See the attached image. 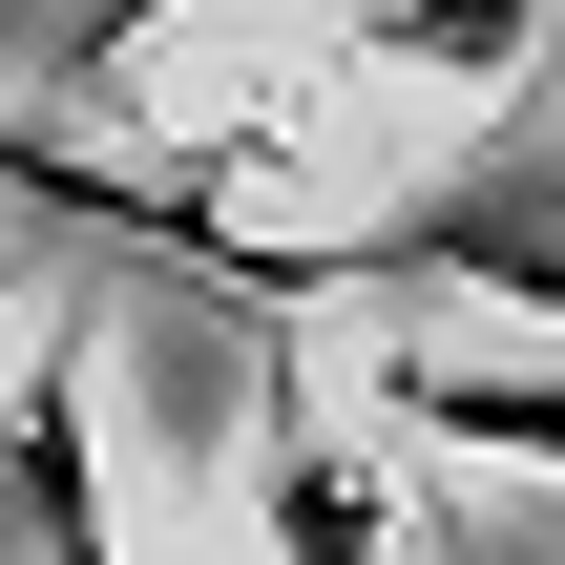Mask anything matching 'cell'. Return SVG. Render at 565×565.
<instances>
[{
    "instance_id": "6da1fadb",
    "label": "cell",
    "mask_w": 565,
    "mask_h": 565,
    "mask_svg": "<svg viewBox=\"0 0 565 565\" xmlns=\"http://www.w3.org/2000/svg\"><path fill=\"white\" fill-rule=\"evenodd\" d=\"M335 273H440V294H503V315H565V147H503L461 189H419L398 231H356Z\"/></svg>"
},
{
    "instance_id": "7a4b0ae2",
    "label": "cell",
    "mask_w": 565,
    "mask_h": 565,
    "mask_svg": "<svg viewBox=\"0 0 565 565\" xmlns=\"http://www.w3.org/2000/svg\"><path fill=\"white\" fill-rule=\"evenodd\" d=\"M0 565H105V440H84V356H42L0 398Z\"/></svg>"
},
{
    "instance_id": "3957f363",
    "label": "cell",
    "mask_w": 565,
    "mask_h": 565,
    "mask_svg": "<svg viewBox=\"0 0 565 565\" xmlns=\"http://www.w3.org/2000/svg\"><path fill=\"white\" fill-rule=\"evenodd\" d=\"M377 419H398V440H461V461H545V482H565V356H377Z\"/></svg>"
},
{
    "instance_id": "277c9868",
    "label": "cell",
    "mask_w": 565,
    "mask_h": 565,
    "mask_svg": "<svg viewBox=\"0 0 565 565\" xmlns=\"http://www.w3.org/2000/svg\"><path fill=\"white\" fill-rule=\"evenodd\" d=\"M273 524H294V565H398V524L356 503V461H273Z\"/></svg>"
}]
</instances>
